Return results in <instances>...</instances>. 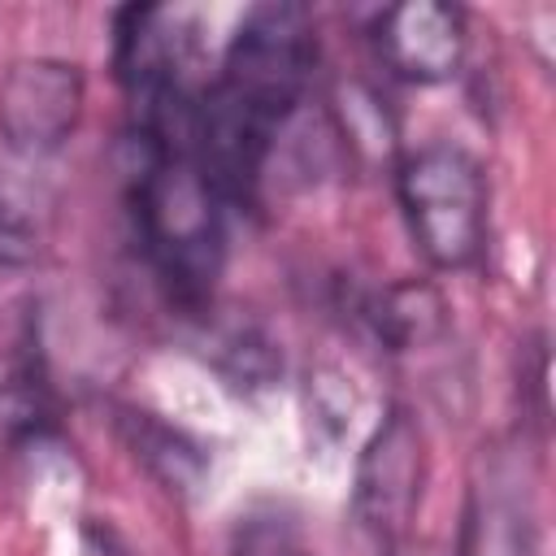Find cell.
Masks as SVG:
<instances>
[{
	"label": "cell",
	"mask_w": 556,
	"mask_h": 556,
	"mask_svg": "<svg viewBox=\"0 0 556 556\" xmlns=\"http://www.w3.org/2000/svg\"><path fill=\"white\" fill-rule=\"evenodd\" d=\"M313 61L317 30L304 4H256L239 22L187 130V156L226 208L256 200L274 139L308 91Z\"/></svg>",
	"instance_id": "obj_1"
},
{
	"label": "cell",
	"mask_w": 556,
	"mask_h": 556,
	"mask_svg": "<svg viewBox=\"0 0 556 556\" xmlns=\"http://www.w3.org/2000/svg\"><path fill=\"white\" fill-rule=\"evenodd\" d=\"M130 213L143 239V252L169 295L187 308H200L213 295L226 256V204L191 165L187 152L165 148L161 139L130 135Z\"/></svg>",
	"instance_id": "obj_2"
},
{
	"label": "cell",
	"mask_w": 556,
	"mask_h": 556,
	"mask_svg": "<svg viewBox=\"0 0 556 556\" xmlns=\"http://www.w3.org/2000/svg\"><path fill=\"white\" fill-rule=\"evenodd\" d=\"M395 200L434 269H469L486 252V174L460 143H426L395 165Z\"/></svg>",
	"instance_id": "obj_3"
},
{
	"label": "cell",
	"mask_w": 556,
	"mask_h": 556,
	"mask_svg": "<svg viewBox=\"0 0 556 556\" xmlns=\"http://www.w3.org/2000/svg\"><path fill=\"white\" fill-rule=\"evenodd\" d=\"M426 486V434L404 404H391L356 456L352 517L365 534L391 547L417 517Z\"/></svg>",
	"instance_id": "obj_4"
},
{
	"label": "cell",
	"mask_w": 556,
	"mask_h": 556,
	"mask_svg": "<svg viewBox=\"0 0 556 556\" xmlns=\"http://www.w3.org/2000/svg\"><path fill=\"white\" fill-rule=\"evenodd\" d=\"M87 83L74 61L22 56L0 78V139L22 161H43L65 148L83 117Z\"/></svg>",
	"instance_id": "obj_5"
},
{
	"label": "cell",
	"mask_w": 556,
	"mask_h": 556,
	"mask_svg": "<svg viewBox=\"0 0 556 556\" xmlns=\"http://www.w3.org/2000/svg\"><path fill=\"white\" fill-rule=\"evenodd\" d=\"M456 556H543V521L521 460L508 452L482 456L460 517Z\"/></svg>",
	"instance_id": "obj_6"
},
{
	"label": "cell",
	"mask_w": 556,
	"mask_h": 556,
	"mask_svg": "<svg viewBox=\"0 0 556 556\" xmlns=\"http://www.w3.org/2000/svg\"><path fill=\"white\" fill-rule=\"evenodd\" d=\"M374 48L382 65L404 83H447L469 48L465 13L443 0H404L378 13L374 22Z\"/></svg>",
	"instance_id": "obj_7"
},
{
	"label": "cell",
	"mask_w": 556,
	"mask_h": 556,
	"mask_svg": "<svg viewBox=\"0 0 556 556\" xmlns=\"http://www.w3.org/2000/svg\"><path fill=\"white\" fill-rule=\"evenodd\" d=\"M117 430H122L130 456L169 495H195L200 491V482L208 473V456L187 430H178V426H169V421H161L156 413H143V408H126L117 417Z\"/></svg>",
	"instance_id": "obj_8"
},
{
	"label": "cell",
	"mask_w": 556,
	"mask_h": 556,
	"mask_svg": "<svg viewBox=\"0 0 556 556\" xmlns=\"http://www.w3.org/2000/svg\"><path fill=\"white\" fill-rule=\"evenodd\" d=\"M365 317H369L374 334L391 352H413V348L439 339L443 326H447V308H443L439 291L426 287V282H395V287H387L382 295L369 300Z\"/></svg>",
	"instance_id": "obj_9"
},
{
	"label": "cell",
	"mask_w": 556,
	"mask_h": 556,
	"mask_svg": "<svg viewBox=\"0 0 556 556\" xmlns=\"http://www.w3.org/2000/svg\"><path fill=\"white\" fill-rule=\"evenodd\" d=\"M330 113L339 126V139L348 143V152L356 161H387L395 148V117L387 109V100L378 96V87H369L365 78H348L330 91Z\"/></svg>",
	"instance_id": "obj_10"
},
{
	"label": "cell",
	"mask_w": 556,
	"mask_h": 556,
	"mask_svg": "<svg viewBox=\"0 0 556 556\" xmlns=\"http://www.w3.org/2000/svg\"><path fill=\"white\" fill-rule=\"evenodd\" d=\"M48 235V195L39 182L0 174V274L30 269Z\"/></svg>",
	"instance_id": "obj_11"
},
{
	"label": "cell",
	"mask_w": 556,
	"mask_h": 556,
	"mask_svg": "<svg viewBox=\"0 0 556 556\" xmlns=\"http://www.w3.org/2000/svg\"><path fill=\"white\" fill-rule=\"evenodd\" d=\"M230 556H308V547L295 517H287L282 508H256L239 517L230 534Z\"/></svg>",
	"instance_id": "obj_12"
},
{
	"label": "cell",
	"mask_w": 556,
	"mask_h": 556,
	"mask_svg": "<svg viewBox=\"0 0 556 556\" xmlns=\"http://www.w3.org/2000/svg\"><path fill=\"white\" fill-rule=\"evenodd\" d=\"M222 374L226 378H235V382H243V387H265L269 378H274V369H278V352H274V343L265 339V334H256V330H230L226 339H222Z\"/></svg>",
	"instance_id": "obj_13"
}]
</instances>
